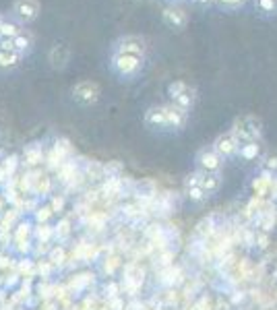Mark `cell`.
<instances>
[{
    "label": "cell",
    "instance_id": "6da1fadb",
    "mask_svg": "<svg viewBox=\"0 0 277 310\" xmlns=\"http://www.w3.org/2000/svg\"><path fill=\"white\" fill-rule=\"evenodd\" d=\"M112 67L118 75L122 77H129V75H135L139 69H141V56L137 54H126V52H116L112 56Z\"/></svg>",
    "mask_w": 277,
    "mask_h": 310
},
{
    "label": "cell",
    "instance_id": "7a4b0ae2",
    "mask_svg": "<svg viewBox=\"0 0 277 310\" xmlns=\"http://www.w3.org/2000/svg\"><path fill=\"white\" fill-rule=\"evenodd\" d=\"M99 97V85L93 81H81L73 87V99L79 106H91Z\"/></svg>",
    "mask_w": 277,
    "mask_h": 310
},
{
    "label": "cell",
    "instance_id": "3957f363",
    "mask_svg": "<svg viewBox=\"0 0 277 310\" xmlns=\"http://www.w3.org/2000/svg\"><path fill=\"white\" fill-rule=\"evenodd\" d=\"M39 3L37 0H15L13 5V15L21 21V23H31L39 17Z\"/></svg>",
    "mask_w": 277,
    "mask_h": 310
},
{
    "label": "cell",
    "instance_id": "277c9868",
    "mask_svg": "<svg viewBox=\"0 0 277 310\" xmlns=\"http://www.w3.org/2000/svg\"><path fill=\"white\" fill-rule=\"evenodd\" d=\"M48 60L54 69H65L67 62L71 60V50L67 43H56V46H52L50 50V54H48Z\"/></svg>",
    "mask_w": 277,
    "mask_h": 310
},
{
    "label": "cell",
    "instance_id": "5b68a950",
    "mask_svg": "<svg viewBox=\"0 0 277 310\" xmlns=\"http://www.w3.org/2000/svg\"><path fill=\"white\" fill-rule=\"evenodd\" d=\"M116 52H126V54L143 56L145 43H143V39L137 37V35H126V37H122V39L116 41Z\"/></svg>",
    "mask_w": 277,
    "mask_h": 310
},
{
    "label": "cell",
    "instance_id": "8992f818",
    "mask_svg": "<svg viewBox=\"0 0 277 310\" xmlns=\"http://www.w3.org/2000/svg\"><path fill=\"white\" fill-rule=\"evenodd\" d=\"M23 54H19L13 48H3L0 46V69H15L21 62Z\"/></svg>",
    "mask_w": 277,
    "mask_h": 310
},
{
    "label": "cell",
    "instance_id": "52a82bcc",
    "mask_svg": "<svg viewBox=\"0 0 277 310\" xmlns=\"http://www.w3.org/2000/svg\"><path fill=\"white\" fill-rule=\"evenodd\" d=\"M163 21L174 29H182L186 25V15L180 9H165L163 11Z\"/></svg>",
    "mask_w": 277,
    "mask_h": 310
},
{
    "label": "cell",
    "instance_id": "ba28073f",
    "mask_svg": "<svg viewBox=\"0 0 277 310\" xmlns=\"http://www.w3.org/2000/svg\"><path fill=\"white\" fill-rule=\"evenodd\" d=\"M170 95L174 97V101L182 103V106H186V103L190 101L188 87H186V83H182V81H176V83H172V85H170Z\"/></svg>",
    "mask_w": 277,
    "mask_h": 310
},
{
    "label": "cell",
    "instance_id": "9c48e42d",
    "mask_svg": "<svg viewBox=\"0 0 277 310\" xmlns=\"http://www.w3.org/2000/svg\"><path fill=\"white\" fill-rule=\"evenodd\" d=\"M11 46H13V50H17L19 54H25V52L29 50V46H31V37H29V33H19L15 39H11Z\"/></svg>",
    "mask_w": 277,
    "mask_h": 310
},
{
    "label": "cell",
    "instance_id": "30bf717a",
    "mask_svg": "<svg viewBox=\"0 0 277 310\" xmlns=\"http://www.w3.org/2000/svg\"><path fill=\"white\" fill-rule=\"evenodd\" d=\"M19 33H21V29L13 21H5L3 27H0V39H15Z\"/></svg>",
    "mask_w": 277,
    "mask_h": 310
},
{
    "label": "cell",
    "instance_id": "8fae6325",
    "mask_svg": "<svg viewBox=\"0 0 277 310\" xmlns=\"http://www.w3.org/2000/svg\"><path fill=\"white\" fill-rule=\"evenodd\" d=\"M221 3H230L232 5V3H238V0H221Z\"/></svg>",
    "mask_w": 277,
    "mask_h": 310
},
{
    "label": "cell",
    "instance_id": "7c38bea8",
    "mask_svg": "<svg viewBox=\"0 0 277 310\" xmlns=\"http://www.w3.org/2000/svg\"><path fill=\"white\" fill-rule=\"evenodd\" d=\"M3 23H5V19H3V17H0V27H3Z\"/></svg>",
    "mask_w": 277,
    "mask_h": 310
}]
</instances>
